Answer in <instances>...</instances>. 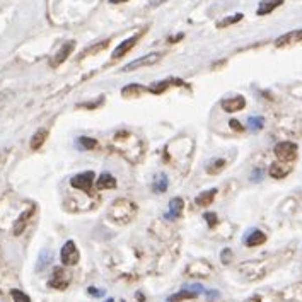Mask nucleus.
I'll use <instances>...</instances> for the list:
<instances>
[{
    "label": "nucleus",
    "mask_w": 302,
    "mask_h": 302,
    "mask_svg": "<svg viewBox=\"0 0 302 302\" xmlns=\"http://www.w3.org/2000/svg\"><path fill=\"white\" fill-rule=\"evenodd\" d=\"M137 205L130 200H125V198H120V200L113 202V205L108 210V215H110L113 221L120 222V224H127L130 222L133 217L137 215Z\"/></svg>",
    "instance_id": "nucleus-1"
},
{
    "label": "nucleus",
    "mask_w": 302,
    "mask_h": 302,
    "mask_svg": "<svg viewBox=\"0 0 302 302\" xmlns=\"http://www.w3.org/2000/svg\"><path fill=\"white\" fill-rule=\"evenodd\" d=\"M273 152L278 157V161L292 162L297 159V145L294 142H280V144L275 145Z\"/></svg>",
    "instance_id": "nucleus-2"
},
{
    "label": "nucleus",
    "mask_w": 302,
    "mask_h": 302,
    "mask_svg": "<svg viewBox=\"0 0 302 302\" xmlns=\"http://www.w3.org/2000/svg\"><path fill=\"white\" fill-rule=\"evenodd\" d=\"M60 258H62V263L65 266H72V265H77V263H79L80 253H79V249H77L74 241H67V243L63 244Z\"/></svg>",
    "instance_id": "nucleus-3"
},
{
    "label": "nucleus",
    "mask_w": 302,
    "mask_h": 302,
    "mask_svg": "<svg viewBox=\"0 0 302 302\" xmlns=\"http://www.w3.org/2000/svg\"><path fill=\"white\" fill-rule=\"evenodd\" d=\"M70 184L77 189H82V191H85V193H90V188H92V184H94V172L92 171L79 172V174L70 179Z\"/></svg>",
    "instance_id": "nucleus-4"
},
{
    "label": "nucleus",
    "mask_w": 302,
    "mask_h": 302,
    "mask_svg": "<svg viewBox=\"0 0 302 302\" xmlns=\"http://www.w3.org/2000/svg\"><path fill=\"white\" fill-rule=\"evenodd\" d=\"M68 283H70V275H68L63 268L57 266V268L53 270V275H51L48 285L51 288H57V290H65L68 287Z\"/></svg>",
    "instance_id": "nucleus-5"
},
{
    "label": "nucleus",
    "mask_w": 302,
    "mask_h": 302,
    "mask_svg": "<svg viewBox=\"0 0 302 302\" xmlns=\"http://www.w3.org/2000/svg\"><path fill=\"white\" fill-rule=\"evenodd\" d=\"M144 33H145V31H142V33H137L135 36H132V38H128V40H125V41L122 43V45H120L118 48H116V50L113 51V62H115V60H120V58H123L125 55H127L128 51H130V50L133 48V46L137 45V41H139L140 38L144 36Z\"/></svg>",
    "instance_id": "nucleus-6"
},
{
    "label": "nucleus",
    "mask_w": 302,
    "mask_h": 302,
    "mask_svg": "<svg viewBox=\"0 0 302 302\" xmlns=\"http://www.w3.org/2000/svg\"><path fill=\"white\" fill-rule=\"evenodd\" d=\"M161 58H162V53H150V55H147V57L139 58V60H135V62L128 63V65L125 67L123 70H125V72H133V70H137V68H140V67L154 65V63H157Z\"/></svg>",
    "instance_id": "nucleus-7"
},
{
    "label": "nucleus",
    "mask_w": 302,
    "mask_h": 302,
    "mask_svg": "<svg viewBox=\"0 0 302 302\" xmlns=\"http://www.w3.org/2000/svg\"><path fill=\"white\" fill-rule=\"evenodd\" d=\"M74 48H75V41H67L65 45H62L60 46V50L57 51V55H55L53 58H51V62H50V65L51 67H58V65H62L65 60L70 57V53L74 51Z\"/></svg>",
    "instance_id": "nucleus-8"
},
{
    "label": "nucleus",
    "mask_w": 302,
    "mask_h": 302,
    "mask_svg": "<svg viewBox=\"0 0 302 302\" xmlns=\"http://www.w3.org/2000/svg\"><path fill=\"white\" fill-rule=\"evenodd\" d=\"M183 207H184L183 198L179 196L172 198L169 205H167V212L164 214V219H166V221H176V219H179L181 214H183Z\"/></svg>",
    "instance_id": "nucleus-9"
},
{
    "label": "nucleus",
    "mask_w": 302,
    "mask_h": 302,
    "mask_svg": "<svg viewBox=\"0 0 302 302\" xmlns=\"http://www.w3.org/2000/svg\"><path fill=\"white\" fill-rule=\"evenodd\" d=\"M222 110L226 111V113H236V111H241L244 110L246 106V99L243 96H236V97H227L224 99L221 103Z\"/></svg>",
    "instance_id": "nucleus-10"
},
{
    "label": "nucleus",
    "mask_w": 302,
    "mask_h": 302,
    "mask_svg": "<svg viewBox=\"0 0 302 302\" xmlns=\"http://www.w3.org/2000/svg\"><path fill=\"white\" fill-rule=\"evenodd\" d=\"M34 207H29L28 210H24L23 214L19 215V219L16 221V224H14V229H12V232H14V236H21L24 232V229H26V226H28V222H29V219L33 217V214H34Z\"/></svg>",
    "instance_id": "nucleus-11"
},
{
    "label": "nucleus",
    "mask_w": 302,
    "mask_h": 302,
    "mask_svg": "<svg viewBox=\"0 0 302 302\" xmlns=\"http://www.w3.org/2000/svg\"><path fill=\"white\" fill-rule=\"evenodd\" d=\"M183 84L184 82L179 80V79H166L162 82H157V84H152L147 89H149V92H152V94H162L164 90H166L167 87H171V85H183Z\"/></svg>",
    "instance_id": "nucleus-12"
},
{
    "label": "nucleus",
    "mask_w": 302,
    "mask_h": 302,
    "mask_svg": "<svg viewBox=\"0 0 302 302\" xmlns=\"http://www.w3.org/2000/svg\"><path fill=\"white\" fill-rule=\"evenodd\" d=\"M302 41V29H297V31H292V33H287L283 36H280L275 45L277 46H287V45H294V43H299Z\"/></svg>",
    "instance_id": "nucleus-13"
},
{
    "label": "nucleus",
    "mask_w": 302,
    "mask_h": 302,
    "mask_svg": "<svg viewBox=\"0 0 302 302\" xmlns=\"http://www.w3.org/2000/svg\"><path fill=\"white\" fill-rule=\"evenodd\" d=\"M290 171H292V167L287 166V164H282V162H275V164H271V166H270V176H271V178H275V179L285 178Z\"/></svg>",
    "instance_id": "nucleus-14"
},
{
    "label": "nucleus",
    "mask_w": 302,
    "mask_h": 302,
    "mask_svg": "<svg viewBox=\"0 0 302 302\" xmlns=\"http://www.w3.org/2000/svg\"><path fill=\"white\" fill-rule=\"evenodd\" d=\"M282 4H283V0H261L256 14L258 16H266V14H270L271 11H275L277 7L282 6Z\"/></svg>",
    "instance_id": "nucleus-15"
},
{
    "label": "nucleus",
    "mask_w": 302,
    "mask_h": 302,
    "mask_svg": "<svg viewBox=\"0 0 302 302\" xmlns=\"http://www.w3.org/2000/svg\"><path fill=\"white\" fill-rule=\"evenodd\" d=\"M149 92L147 87H142L140 84H128L127 87L122 89V96L123 97H139L140 94Z\"/></svg>",
    "instance_id": "nucleus-16"
},
{
    "label": "nucleus",
    "mask_w": 302,
    "mask_h": 302,
    "mask_svg": "<svg viewBox=\"0 0 302 302\" xmlns=\"http://www.w3.org/2000/svg\"><path fill=\"white\" fill-rule=\"evenodd\" d=\"M266 241V236H265V232H261V231H253V232H249L248 234V237L244 239V243H246V246H249V248H254V246H260V244H263Z\"/></svg>",
    "instance_id": "nucleus-17"
},
{
    "label": "nucleus",
    "mask_w": 302,
    "mask_h": 302,
    "mask_svg": "<svg viewBox=\"0 0 302 302\" xmlns=\"http://www.w3.org/2000/svg\"><path fill=\"white\" fill-rule=\"evenodd\" d=\"M96 186H97V189H111V188H115L116 186L115 176H111L110 172H103V174L99 176Z\"/></svg>",
    "instance_id": "nucleus-18"
},
{
    "label": "nucleus",
    "mask_w": 302,
    "mask_h": 302,
    "mask_svg": "<svg viewBox=\"0 0 302 302\" xmlns=\"http://www.w3.org/2000/svg\"><path fill=\"white\" fill-rule=\"evenodd\" d=\"M215 195H217V189H215V188L209 189V191H204V193H200V195L195 198V204L198 207H209L214 202Z\"/></svg>",
    "instance_id": "nucleus-19"
},
{
    "label": "nucleus",
    "mask_w": 302,
    "mask_h": 302,
    "mask_svg": "<svg viewBox=\"0 0 302 302\" xmlns=\"http://www.w3.org/2000/svg\"><path fill=\"white\" fill-rule=\"evenodd\" d=\"M51 261H53V253H51V249H43L36 263V271H43Z\"/></svg>",
    "instance_id": "nucleus-20"
},
{
    "label": "nucleus",
    "mask_w": 302,
    "mask_h": 302,
    "mask_svg": "<svg viewBox=\"0 0 302 302\" xmlns=\"http://www.w3.org/2000/svg\"><path fill=\"white\" fill-rule=\"evenodd\" d=\"M46 139H48V130H45V128L38 130V132L33 135V139H31V149H33V150H40L41 145L46 142Z\"/></svg>",
    "instance_id": "nucleus-21"
},
{
    "label": "nucleus",
    "mask_w": 302,
    "mask_h": 302,
    "mask_svg": "<svg viewBox=\"0 0 302 302\" xmlns=\"http://www.w3.org/2000/svg\"><path fill=\"white\" fill-rule=\"evenodd\" d=\"M167 184H169V179H167V176L161 172V174L157 176V179L154 181V191L155 193H164L167 189Z\"/></svg>",
    "instance_id": "nucleus-22"
},
{
    "label": "nucleus",
    "mask_w": 302,
    "mask_h": 302,
    "mask_svg": "<svg viewBox=\"0 0 302 302\" xmlns=\"http://www.w3.org/2000/svg\"><path fill=\"white\" fill-rule=\"evenodd\" d=\"M198 294H195V292H191V290H188V288H183V290H179L178 294H174L172 297H169L167 299V302H179V300H183V299H195Z\"/></svg>",
    "instance_id": "nucleus-23"
},
{
    "label": "nucleus",
    "mask_w": 302,
    "mask_h": 302,
    "mask_svg": "<svg viewBox=\"0 0 302 302\" xmlns=\"http://www.w3.org/2000/svg\"><path fill=\"white\" fill-rule=\"evenodd\" d=\"M77 144H79V149H82V150H90L96 147L97 142L94 139H90V137H79V139H77Z\"/></svg>",
    "instance_id": "nucleus-24"
},
{
    "label": "nucleus",
    "mask_w": 302,
    "mask_h": 302,
    "mask_svg": "<svg viewBox=\"0 0 302 302\" xmlns=\"http://www.w3.org/2000/svg\"><path fill=\"white\" fill-rule=\"evenodd\" d=\"M224 167H226V161H224V159H217V161H214L207 167V172H209V174H219Z\"/></svg>",
    "instance_id": "nucleus-25"
},
{
    "label": "nucleus",
    "mask_w": 302,
    "mask_h": 302,
    "mask_svg": "<svg viewBox=\"0 0 302 302\" xmlns=\"http://www.w3.org/2000/svg\"><path fill=\"white\" fill-rule=\"evenodd\" d=\"M263 123H265V120L261 118V116H251V118L248 120V125L249 128H251L253 132H258L263 128Z\"/></svg>",
    "instance_id": "nucleus-26"
},
{
    "label": "nucleus",
    "mask_w": 302,
    "mask_h": 302,
    "mask_svg": "<svg viewBox=\"0 0 302 302\" xmlns=\"http://www.w3.org/2000/svg\"><path fill=\"white\" fill-rule=\"evenodd\" d=\"M11 295L12 299H14V302H31L28 294H24L23 290H17V288H14V290L11 292Z\"/></svg>",
    "instance_id": "nucleus-27"
},
{
    "label": "nucleus",
    "mask_w": 302,
    "mask_h": 302,
    "mask_svg": "<svg viewBox=\"0 0 302 302\" xmlns=\"http://www.w3.org/2000/svg\"><path fill=\"white\" fill-rule=\"evenodd\" d=\"M108 43H110V41H103V43H99V45H96V46H92V48H89V50L82 51L80 58H84V57H87V55H92V53H97V51L105 50V48H106V46H108Z\"/></svg>",
    "instance_id": "nucleus-28"
},
{
    "label": "nucleus",
    "mask_w": 302,
    "mask_h": 302,
    "mask_svg": "<svg viewBox=\"0 0 302 302\" xmlns=\"http://www.w3.org/2000/svg\"><path fill=\"white\" fill-rule=\"evenodd\" d=\"M241 19H243V14H236V16H232V17H227V19H224V21H221V23H217V28H226V26L239 23Z\"/></svg>",
    "instance_id": "nucleus-29"
},
{
    "label": "nucleus",
    "mask_w": 302,
    "mask_h": 302,
    "mask_svg": "<svg viewBox=\"0 0 302 302\" xmlns=\"http://www.w3.org/2000/svg\"><path fill=\"white\" fill-rule=\"evenodd\" d=\"M205 221H207V224H209L210 227H215L217 226V214H214V212H207L205 214Z\"/></svg>",
    "instance_id": "nucleus-30"
},
{
    "label": "nucleus",
    "mask_w": 302,
    "mask_h": 302,
    "mask_svg": "<svg viewBox=\"0 0 302 302\" xmlns=\"http://www.w3.org/2000/svg\"><path fill=\"white\" fill-rule=\"evenodd\" d=\"M221 260H222L224 265H229V263H231V260H232V251H231V249H224L222 254H221Z\"/></svg>",
    "instance_id": "nucleus-31"
},
{
    "label": "nucleus",
    "mask_w": 302,
    "mask_h": 302,
    "mask_svg": "<svg viewBox=\"0 0 302 302\" xmlns=\"http://www.w3.org/2000/svg\"><path fill=\"white\" fill-rule=\"evenodd\" d=\"M87 292L92 297H101V295H105V290L103 288H96V287H89L87 288Z\"/></svg>",
    "instance_id": "nucleus-32"
},
{
    "label": "nucleus",
    "mask_w": 302,
    "mask_h": 302,
    "mask_svg": "<svg viewBox=\"0 0 302 302\" xmlns=\"http://www.w3.org/2000/svg\"><path fill=\"white\" fill-rule=\"evenodd\" d=\"M229 125H231L232 130H236V132H244V127H243V125H241L239 122H237V120H231V122H229Z\"/></svg>",
    "instance_id": "nucleus-33"
},
{
    "label": "nucleus",
    "mask_w": 302,
    "mask_h": 302,
    "mask_svg": "<svg viewBox=\"0 0 302 302\" xmlns=\"http://www.w3.org/2000/svg\"><path fill=\"white\" fill-rule=\"evenodd\" d=\"M207 295H209V299H215V297H219L217 292H207Z\"/></svg>",
    "instance_id": "nucleus-34"
},
{
    "label": "nucleus",
    "mask_w": 302,
    "mask_h": 302,
    "mask_svg": "<svg viewBox=\"0 0 302 302\" xmlns=\"http://www.w3.org/2000/svg\"><path fill=\"white\" fill-rule=\"evenodd\" d=\"M111 4H123V2H128V0H110Z\"/></svg>",
    "instance_id": "nucleus-35"
},
{
    "label": "nucleus",
    "mask_w": 302,
    "mask_h": 302,
    "mask_svg": "<svg viewBox=\"0 0 302 302\" xmlns=\"http://www.w3.org/2000/svg\"><path fill=\"white\" fill-rule=\"evenodd\" d=\"M0 261H2V248H0Z\"/></svg>",
    "instance_id": "nucleus-36"
},
{
    "label": "nucleus",
    "mask_w": 302,
    "mask_h": 302,
    "mask_svg": "<svg viewBox=\"0 0 302 302\" xmlns=\"http://www.w3.org/2000/svg\"><path fill=\"white\" fill-rule=\"evenodd\" d=\"M106 302H115V300H113V299H108Z\"/></svg>",
    "instance_id": "nucleus-37"
}]
</instances>
